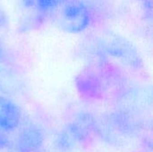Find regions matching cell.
I'll use <instances>...</instances> for the list:
<instances>
[{"label":"cell","mask_w":153,"mask_h":152,"mask_svg":"<svg viewBox=\"0 0 153 152\" xmlns=\"http://www.w3.org/2000/svg\"><path fill=\"white\" fill-rule=\"evenodd\" d=\"M55 14L59 27L69 33L83 31L91 22V11L82 0H65Z\"/></svg>","instance_id":"1"},{"label":"cell","mask_w":153,"mask_h":152,"mask_svg":"<svg viewBox=\"0 0 153 152\" xmlns=\"http://www.w3.org/2000/svg\"><path fill=\"white\" fill-rule=\"evenodd\" d=\"M103 47L112 57L133 68L142 66V59L138 50L129 40L122 36L110 33L103 39Z\"/></svg>","instance_id":"2"},{"label":"cell","mask_w":153,"mask_h":152,"mask_svg":"<svg viewBox=\"0 0 153 152\" xmlns=\"http://www.w3.org/2000/svg\"><path fill=\"white\" fill-rule=\"evenodd\" d=\"M44 143L42 130L33 123H27L21 126L15 147L22 152H38Z\"/></svg>","instance_id":"3"},{"label":"cell","mask_w":153,"mask_h":152,"mask_svg":"<svg viewBox=\"0 0 153 152\" xmlns=\"http://www.w3.org/2000/svg\"><path fill=\"white\" fill-rule=\"evenodd\" d=\"M22 111L12 99L0 96V128L9 133L19 128L22 124Z\"/></svg>","instance_id":"4"},{"label":"cell","mask_w":153,"mask_h":152,"mask_svg":"<svg viewBox=\"0 0 153 152\" xmlns=\"http://www.w3.org/2000/svg\"><path fill=\"white\" fill-rule=\"evenodd\" d=\"M11 145V140L7 134V132L0 128V150H6Z\"/></svg>","instance_id":"5"},{"label":"cell","mask_w":153,"mask_h":152,"mask_svg":"<svg viewBox=\"0 0 153 152\" xmlns=\"http://www.w3.org/2000/svg\"><path fill=\"white\" fill-rule=\"evenodd\" d=\"M6 151H7V152H22L15 146H10L8 149H6Z\"/></svg>","instance_id":"6"},{"label":"cell","mask_w":153,"mask_h":152,"mask_svg":"<svg viewBox=\"0 0 153 152\" xmlns=\"http://www.w3.org/2000/svg\"><path fill=\"white\" fill-rule=\"evenodd\" d=\"M0 12H1V11H0Z\"/></svg>","instance_id":"7"}]
</instances>
